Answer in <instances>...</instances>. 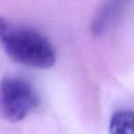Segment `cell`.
I'll return each mask as SVG.
<instances>
[{
    "label": "cell",
    "mask_w": 134,
    "mask_h": 134,
    "mask_svg": "<svg viewBox=\"0 0 134 134\" xmlns=\"http://www.w3.org/2000/svg\"><path fill=\"white\" fill-rule=\"evenodd\" d=\"M0 43L12 59L27 66L47 69L55 63V50L46 37L32 29L12 26L2 17Z\"/></svg>",
    "instance_id": "6da1fadb"
},
{
    "label": "cell",
    "mask_w": 134,
    "mask_h": 134,
    "mask_svg": "<svg viewBox=\"0 0 134 134\" xmlns=\"http://www.w3.org/2000/svg\"><path fill=\"white\" fill-rule=\"evenodd\" d=\"M39 104V96L30 82L21 77H6L0 82V114L11 122H19Z\"/></svg>",
    "instance_id": "7a4b0ae2"
},
{
    "label": "cell",
    "mask_w": 134,
    "mask_h": 134,
    "mask_svg": "<svg viewBox=\"0 0 134 134\" xmlns=\"http://www.w3.org/2000/svg\"><path fill=\"white\" fill-rule=\"evenodd\" d=\"M123 9V3L113 1L105 3L94 16L91 31L95 36H100L115 25Z\"/></svg>",
    "instance_id": "3957f363"
},
{
    "label": "cell",
    "mask_w": 134,
    "mask_h": 134,
    "mask_svg": "<svg viewBox=\"0 0 134 134\" xmlns=\"http://www.w3.org/2000/svg\"><path fill=\"white\" fill-rule=\"evenodd\" d=\"M109 134H134V111L122 109L117 111L110 119Z\"/></svg>",
    "instance_id": "277c9868"
}]
</instances>
